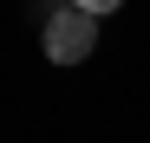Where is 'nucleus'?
Instances as JSON below:
<instances>
[{
  "mask_svg": "<svg viewBox=\"0 0 150 143\" xmlns=\"http://www.w3.org/2000/svg\"><path fill=\"white\" fill-rule=\"evenodd\" d=\"M39 46H46V59H52V65H79V59H91V46H98V13L72 7V0L52 7V13H46Z\"/></svg>",
  "mask_w": 150,
  "mask_h": 143,
  "instance_id": "nucleus-1",
  "label": "nucleus"
},
{
  "mask_svg": "<svg viewBox=\"0 0 150 143\" xmlns=\"http://www.w3.org/2000/svg\"><path fill=\"white\" fill-rule=\"evenodd\" d=\"M72 7H85V13H98V20H105V13H117V7H124V0H72Z\"/></svg>",
  "mask_w": 150,
  "mask_h": 143,
  "instance_id": "nucleus-2",
  "label": "nucleus"
}]
</instances>
